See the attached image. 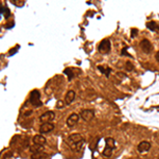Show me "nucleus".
<instances>
[{
    "label": "nucleus",
    "mask_w": 159,
    "mask_h": 159,
    "mask_svg": "<svg viewBox=\"0 0 159 159\" xmlns=\"http://www.w3.org/2000/svg\"><path fill=\"white\" fill-rule=\"evenodd\" d=\"M84 142H85V140H84L83 136H82L81 134H78V132L70 135V136L68 137V144L73 151H78V152H80L82 146H83Z\"/></svg>",
    "instance_id": "f257e3e1"
},
{
    "label": "nucleus",
    "mask_w": 159,
    "mask_h": 159,
    "mask_svg": "<svg viewBox=\"0 0 159 159\" xmlns=\"http://www.w3.org/2000/svg\"><path fill=\"white\" fill-rule=\"evenodd\" d=\"M40 93H39L38 90H32L30 93V103L35 107H39L42 105V103L40 102Z\"/></svg>",
    "instance_id": "f03ea898"
},
{
    "label": "nucleus",
    "mask_w": 159,
    "mask_h": 159,
    "mask_svg": "<svg viewBox=\"0 0 159 159\" xmlns=\"http://www.w3.org/2000/svg\"><path fill=\"white\" fill-rule=\"evenodd\" d=\"M99 52L102 53V54H108L111 50V44H110V40L107 38L103 39L102 41L100 42L99 45Z\"/></svg>",
    "instance_id": "7ed1b4c3"
},
{
    "label": "nucleus",
    "mask_w": 159,
    "mask_h": 159,
    "mask_svg": "<svg viewBox=\"0 0 159 159\" xmlns=\"http://www.w3.org/2000/svg\"><path fill=\"white\" fill-rule=\"evenodd\" d=\"M140 48H141V50L145 53V54H151L152 51H153L152 42L148 40V39H146V38L142 39V40L140 41Z\"/></svg>",
    "instance_id": "20e7f679"
},
{
    "label": "nucleus",
    "mask_w": 159,
    "mask_h": 159,
    "mask_svg": "<svg viewBox=\"0 0 159 159\" xmlns=\"http://www.w3.org/2000/svg\"><path fill=\"white\" fill-rule=\"evenodd\" d=\"M54 118H55V113L54 111L48 110L39 117V121H40L41 123H46V122H51L52 120H54Z\"/></svg>",
    "instance_id": "39448f33"
},
{
    "label": "nucleus",
    "mask_w": 159,
    "mask_h": 159,
    "mask_svg": "<svg viewBox=\"0 0 159 159\" xmlns=\"http://www.w3.org/2000/svg\"><path fill=\"white\" fill-rule=\"evenodd\" d=\"M54 124L52 122H46V123H41L39 126V132L42 134H48V132H52L54 129Z\"/></svg>",
    "instance_id": "423d86ee"
},
{
    "label": "nucleus",
    "mask_w": 159,
    "mask_h": 159,
    "mask_svg": "<svg viewBox=\"0 0 159 159\" xmlns=\"http://www.w3.org/2000/svg\"><path fill=\"white\" fill-rule=\"evenodd\" d=\"M80 117H81L82 119H83L84 121H90L93 119L94 117V111L92 109H83L81 111V113H80Z\"/></svg>",
    "instance_id": "0eeeda50"
},
{
    "label": "nucleus",
    "mask_w": 159,
    "mask_h": 159,
    "mask_svg": "<svg viewBox=\"0 0 159 159\" xmlns=\"http://www.w3.org/2000/svg\"><path fill=\"white\" fill-rule=\"evenodd\" d=\"M79 120H80V115H78V113H71L67 118V120H66V124H67L68 127H73L74 125L78 124Z\"/></svg>",
    "instance_id": "6e6552de"
},
{
    "label": "nucleus",
    "mask_w": 159,
    "mask_h": 159,
    "mask_svg": "<svg viewBox=\"0 0 159 159\" xmlns=\"http://www.w3.org/2000/svg\"><path fill=\"white\" fill-rule=\"evenodd\" d=\"M151 147H152V144H151V142L148 141H141L138 144L137 146V151L139 152L140 154H143V153H146L148 151L151 150Z\"/></svg>",
    "instance_id": "1a4fd4ad"
},
{
    "label": "nucleus",
    "mask_w": 159,
    "mask_h": 159,
    "mask_svg": "<svg viewBox=\"0 0 159 159\" xmlns=\"http://www.w3.org/2000/svg\"><path fill=\"white\" fill-rule=\"evenodd\" d=\"M33 143L34 144H39V145H45L47 143V139L42 136L41 134L39 135H35V136L33 137Z\"/></svg>",
    "instance_id": "9d476101"
},
{
    "label": "nucleus",
    "mask_w": 159,
    "mask_h": 159,
    "mask_svg": "<svg viewBox=\"0 0 159 159\" xmlns=\"http://www.w3.org/2000/svg\"><path fill=\"white\" fill-rule=\"evenodd\" d=\"M74 99H75V92H74L73 90H69L65 95V104L70 105L74 101Z\"/></svg>",
    "instance_id": "9b49d317"
},
{
    "label": "nucleus",
    "mask_w": 159,
    "mask_h": 159,
    "mask_svg": "<svg viewBox=\"0 0 159 159\" xmlns=\"http://www.w3.org/2000/svg\"><path fill=\"white\" fill-rule=\"evenodd\" d=\"M29 150H30V152H32L33 154L40 153V152H42V151H44V145L33 144V145H30V146H29Z\"/></svg>",
    "instance_id": "f8f14e48"
},
{
    "label": "nucleus",
    "mask_w": 159,
    "mask_h": 159,
    "mask_svg": "<svg viewBox=\"0 0 159 159\" xmlns=\"http://www.w3.org/2000/svg\"><path fill=\"white\" fill-rule=\"evenodd\" d=\"M105 142H106V147H109L111 150H113V148L116 147V141L113 138H110V137L106 138Z\"/></svg>",
    "instance_id": "ddd939ff"
},
{
    "label": "nucleus",
    "mask_w": 159,
    "mask_h": 159,
    "mask_svg": "<svg viewBox=\"0 0 159 159\" xmlns=\"http://www.w3.org/2000/svg\"><path fill=\"white\" fill-rule=\"evenodd\" d=\"M47 158H48L47 153H44V152L32 154V156H31V159H47Z\"/></svg>",
    "instance_id": "4468645a"
},
{
    "label": "nucleus",
    "mask_w": 159,
    "mask_h": 159,
    "mask_svg": "<svg viewBox=\"0 0 159 159\" xmlns=\"http://www.w3.org/2000/svg\"><path fill=\"white\" fill-rule=\"evenodd\" d=\"M146 26L151 31H155V30H157V29H159V26H157V23H156L155 21H150V22H147Z\"/></svg>",
    "instance_id": "2eb2a0df"
},
{
    "label": "nucleus",
    "mask_w": 159,
    "mask_h": 159,
    "mask_svg": "<svg viewBox=\"0 0 159 159\" xmlns=\"http://www.w3.org/2000/svg\"><path fill=\"white\" fill-rule=\"evenodd\" d=\"M113 150H111V148H109V147H106L105 146V148L103 150V152H102V155L104 156V157H107V158H109L111 155H113Z\"/></svg>",
    "instance_id": "dca6fc26"
},
{
    "label": "nucleus",
    "mask_w": 159,
    "mask_h": 159,
    "mask_svg": "<svg viewBox=\"0 0 159 159\" xmlns=\"http://www.w3.org/2000/svg\"><path fill=\"white\" fill-rule=\"evenodd\" d=\"M98 69H99V70H100L102 73H104L105 75L107 76V78L109 76V73L111 72V69H110V68H103L102 66H99V67H98Z\"/></svg>",
    "instance_id": "f3484780"
},
{
    "label": "nucleus",
    "mask_w": 159,
    "mask_h": 159,
    "mask_svg": "<svg viewBox=\"0 0 159 159\" xmlns=\"http://www.w3.org/2000/svg\"><path fill=\"white\" fill-rule=\"evenodd\" d=\"M11 3L16 5V7H21L25 5V1H23V0H11Z\"/></svg>",
    "instance_id": "a211bd4d"
},
{
    "label": "nucleus",
    "mask_w": 159,
    "mask_h": 159,
    "mask_svg": "<svg viewBox=\"0 0 159 159\" xmlns=\"http://www.w3.org/2000/svg\"><path fill=\"white\" fill-rule=\"evenodd\" d=\"M64 73L67 74V75H68V81H71V80L73 79V72H72V69L67 68L65 71H64Z\"/></svg>",
    "instance_id": "6ab92c4d"
},
{
    "label": "nucleus",
    "mask_w": 159,
    "mask_h": 159,
    "mask_svg": "<svg viewBox=\"0 0 159 159\" xmlns=\"http://www.w3.org/2000/svg\"><path fill=\"white\" fill-rule=\"evenodd\" d=\"M125 68L127 71H132V69H134V65L132 64V62H126L125 64Z\"/></svg>",
    "instance_id": "aec40b11"
},
{
    "label": "nucleus",
    "mask_w": 159,
    "mask_h": 159,
    "mask_svg": "<svg viewBox=\"0 0 159 159\" xmlns=\"http://www.w3.org/2000/svg\"><path fill=\"white\" fill-rule=\"evenodd\" d=\"M2 10H4V12H3V14H4V18H9V16L11 15L10 10L7 9V7H5V9H2Z\"/></svg>",
    "instance_id": "412c9836"
},
{
    "label": "nucleus",
    "mask_w": 159,
    "mask_h": 159,
    "mask_svg": "<svg viewBox=\"0 0 159 159\" xmlns=\"http://www.w3.org/2000/svg\"><path fill=\"white\" fill-rule=\"evenodd\" d=\"M56 107H57V108H62V107H64V102H63V101H58L57 104H56Z\"/></svg>",
    "instance_id": "4be33fe9"
},
{
    "label": "nucleus",
    "mask_w": 159,
    "mask_h": 159,
    "mask_svg": "<svg viewBox=\"0 0 159 159\" xmlns=\"http://www.w3.org/2000/svg\"><path fill=\"white\" fill-rule=\"evenodd\" d=\"M32 113H33V111H32L31 109L30 110H26V113H23V116H25V117H29V116L32 115Z\"/></svg>",
    "instance_id": "5701e85b"
},
{
    "label": "nucleus",
    "mask_w": 159,
    "mask_h": 159,
    "mask_svg": "<svg viewBox=\"0 0 159 159\" xmlns=\"http://www.w3.org/2000/svg\"><path fill=\"white\" fill-rule=\"evenodd\" d=\"M137 30H136V29H132V37H135V36H136V34H137Z\"/></svg>",
    "instance_id": "b1692460"
},
{
    "label": "nucleus",
    "mask_w": 159,
    "mask_h": 159,
    "mask_svg": "<svg viewBox=\"0 0 159 159\" xmlns=\"http://www.w3.org/2000/svg\"><path fill=\"white\" fill-rule=\"evenodd\" d=\"M155 58H156V60L159 63V51H157V53L155 54Z\"/></svg>",
    "instance_id": "393cba45"
},
{
    "label": "nucleus",
    "mask_w": 159,
    "mask_h": 159,
    "mask_svg": "<svg viewBox=\"0 0 159 159\" xmlns=\"http://www.w3.org/2000/svg\"><path fill=\"white\" fill-rule=\"evenodd\" d=\"M157 159H159V158H157Z\"/></svg>",
    "instance_id": "a878e982"
}]
</instances>
